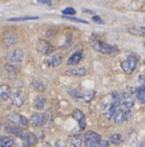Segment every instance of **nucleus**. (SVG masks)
Segmentation results:
<instances>
[{
    "mask_svg": "<svg viewBox=\"0 0 145 147\" xmlns=\"http://www.w3.org/2000/svg\"><path fill=\"white\" fill-rule=\"evenodd\" d=\"M92 47L95 51H99L104 54H117L119 51V47L117 46H111L102 40H93L92 42Z\"/></svg>",
    "mask_w": 145,
    "mask_h": 147,
    "instance_id": "f257e3e1",
    "label": "nucleus"
},
{
    "mask_svg": "<svg viewBox=\"0 0 145 147\" xmlns=\"http://www.w3.org/2000/svg\"><path fill=\"white\" fill-rule=\"evenodd\" d=\"M102 143V137L95 131H87L84 135V144L86 147H100Z\"/></svg>",
    "mask_w": 145,
    "mask_h": 147,
    "instance_id": "f03ea898",
    "label": "nucleus"
},
{
    "mask_svg": "<svg viewBox=\"0 0 145 147\" xmlns=\"http://www.w3.org/2000/svg\"><path fill=\"white\" fill-rule=\"evenodd\" d=\"M137 62H138V57L134 53H131L126 57V59L124 61L121 62V66L125 73L131 74L135 70V68H136Z\"/></svg>",
    "mask_w": 145,
    "mask_h": 147,
    "instance_id": "7ed1b4c3",
    "label": "nucleus"
},
{
    "mask_svg": "<svg viewBox=\"0 0 145 147\" xmlns=\"http://www.w3.org/2000/svg\"><path fill=\"white\" fill-rule=\"evenodd\" d=\"M139 86L135 89V96L141 104H145V75L138 76Z\"/></svg>",
    "mask_w": 145,
    "mask_h": 147,
    "instance_id": "20e7f679",
    "label": "nucleus"
},
{
    "mask_svg": "<svg viewBox=\"0 0 145 147\" xmlns=\"http://www.w3.org/2000/svg\"><path fill=\"white\" fill-rule=\"evenodd\" d=\"M36 47H37L38 53H42L45 55L49 56L54 51V47L49 42L44 40H38L37 42V45H36Z\"/></svg>",
    "mask_w": 145,
    "mask_h": 147,
    "instance_id": "39448f33",
    "label": "nucleus"
},
{
    "mask_svg": "<svg viewBox=\"0 0 145 147\" xmlns=\"http://www.w3.org/2000/svg\"><path fill=\"white\" fill-rule=\"evenodd\" d=\"M5 59L9 62H22L24 59V51L21 49H16L6 54Z\"/></svg>",
    "mask_w": 145,
    "mask_h": 147,
    "instance_id": "423d86ee",
    "label": "nucleus"
},
{
    "mask_svg": "<svg viewBox=\"0 0 145 147\" xmlns=\"http://www.w3.org/2000/svg\"><path fill=\"white\" fill-rule=\"evenodd\" d=\"M69 95L71 97H73L74 99L84 101L85 103H89V102L91 101L93 98H94L95 92H90V93H83V92H80V91H78V90H70V91H69Z\"/></svg>",
    "mask_w": 145,
    "mask_h": 147,
    "instance_id": "0eeeda50",
    "label": "nucleus"
},
{
    "mask_svg": "<svg viewBox=\"0 0 145 147\" xmlns=\"http://www.w3.org/2000/svg\"><path fill=\"white\" fill-rule=\"evenodd\" d=\"M2 42H3V45L6 47H14L18 42L17 35L10 31L5 32V33L3 34V36H2Z\"/></svg>",
    "mask_w": 145,
    "mask_h": 147,
    "instance_id": "6e6552de",
    "label": "nucleus"
},
{
    "mask_svg": "<svg viewBox=\"0 0 145 147\" xmlns=\"http://www.w3.org/2000/svg\"><path fill=\"white\" fill-rule=\"evenodd\" d=\"M7 119L9 121H11V123L25 126V127L29 126L28 119L23 116H21V115H19V114H9L7 116Z\"/></svg>",
    "mask_w": 145,
    "mask_h": 147,
    "instance_id": "1a4fd4ad",
    "label": "nucleus"
},
{
    "mask_svg": "<svg viewBox=\"0 0 145 147\" xmlns=\"http://www.w3.org/2000/svg\"><path fill=\"white\" fill-rule=\"evenodd\" d=\"M72 117H74V119L77 121L80 130H84L86 127V117H85L84 113L79 110V109H75V110L72 112Z\"/></svg>",
    "mask_w": 145,
    "mask_h": 147,
    "instance_id": "9d476101",
    "label": "nucleus"
},
{
    "mask_svg": "<svg viewBox=\"0 0 145 147\" xmlns=\"http://www.w3.org/2000/svg\"><path fill=\"white\" fill-rule=\"evenodd\" d=\"M19 69L12 64H6L3 68V74L7 79H13L18 75Z\"/></svg>",
    "mask_w": 145,
    "mask_h": 147,
    "instance_id": "9b49d317",
    "label": "nucleus"
},
{
    "mask_svg": "<svg viewBox=\"0 0 145 147\" xmlns=\"http://www.w3.org/2000/svg\"><path fill=\"white\" fill-rule=\"evenodd\" d=\"M25 99H26V95L22 91H16L14 94L12 95V104L16 107L20 108L23 106Z\"/></svg>",
    "mask_w": 145,
    "mask_h": 147,
    "instance_id": "f8f14e48",
    "label": "nucleus"
},
{
    "mask_svg": "<svg viewBox=\"0 0 145 147\" xmlns=\"http://www.w3.org/2000/svg\"><path fill=\"white\" fill-rule=\"evenodd\" d=\"M6 131L11 133V134H13V135H15V136L19 137V138H22V139H24L27 134V131H25L23 128L19 127V126H17V125L7 126V127H6Z\"/></svg>",
    "mask_w": 145,
    "mask_h": 147,
    "instance_id": "ddd939ff",
    "label": "nucleus"
},
{
    "mask_svg": "<svg viewBox=\"0 0 145 147\" xmlns=\"http://www.w3.org/2000/svg\"><path fill=\"white\" fill-rule=\"evenodd\" d=\"M121 105H124L127 109H130L134 105V97L129 93H121Z\"/></svg>",
    "mask_w": 145,
    "mask_h": 147,
    "instance_id": "4468645a",
    "label": "nucleus"
},
{
    "mask_svg": "<svg viewBox=\"0 0 145 147\" xmlns=\"http://www.w3.org/2000/svg\"><path fill=\"white\" fill-rule=\"evenodd\" d=\"M23 146L22 147H32L36 145V143L38 142V138L36 137V135L32 132H27L26 136L23 139Z\"/></svg>",
    "mask_w": 145,
    "mask_h": 147,
    "instance_id": "2eb2a0df",
    "label": "nucleus"
},
{
    "mask_svg": "<svg viewBox=\"0 0 145 147\" xmlns=\"http://www.w3.org/2000/svg\"><path fill=\"white\" fill-rule=\"evenodd\" d=\"M47 64L49 65V66L53 67H56L58 65L61 64L62 62V57L59 55V54H53V55H49V58L46 60Z\"/></svg>",
    "mask_w": 145,
    "mask_h": 147,
    "instance_id": "dca6fc26",
    "label": "nucleus"
},
{
    "mask_svg": "<svg viewBox=\"0 0 145 147\" xmlns=\"http://www.w3.org/2000/svg\"><path fill=\"white\" fill-rule=\"evenodd\" d=\"M83 58V53L82 51H76L72 53L70 57L67 59V64L68 65H76L82 60Z\"/></svg>",
    "mask_w": 145,
    "mask_h": 147,
    "instance_id": "f3484780",
    "label": "nucleus"
},
{
    "mask_svg": "<svg viewBox=\"0 0 145 147\" xmlns=\"http://www.w3.org/2000/svg\"><path fill=\"white\" fill-rule=\"evenodd\" d=\"M15 143L14 137L10 135L0 136V147H12Z\"/></svg>",
    "mask_w": 145,
    "mask_h": 147,
    "instance_id": "a211bd4d",
    "label": "nucleus"
},
{
    "mask_svg": "<svg viewBox=\"0 0 145 147\" xmlns=\"http://www.w3.org/2000/svg\"><path fill=\"white\" fill-rule=\"evenodd\" d=\"M11 96V90L10 87L8 85H3V84H0V98L2 100L6 101L10 98Z\"/></svg>",
    "mask_w": 145,
    "mask_h": 147,
    "instance_id": "6ab92c4d",
    "label": "nucleus"
},
{
    "mask_svg": "<svg viewBox=\"0 0 145 147\" xmlns=\"http://www.w3.org/2000/svg\"><path fill=\"white\" fill-rule=\"evenodd\" d=\"M31 121L35 126H40L44 124V115L40 113H35L31 117Z\"/></svg>",
    "mask_w": 145,
    "mask_h": 147,
    "instance_id": "aec40b11",
    "label": "nucleus"
},
{
    "mask_svg": "<svg viewBox=\"0 0 145 147\" xmlns=\"http://www.w3.org/2000/svg\"><path fill=\"white\" fill-rule=\"evenodd\" d=\"M124 114H125V111L123 110H121V109H119V110H117V112L115 113L114 115V121L115 123H122L124 121H125V117H124Z\"/></svg>",
    "mask_w": 145,
    "mask_h": 147,
    "instance_id": "412c9836",
    "label": "nucleus"
},
{
    "mask_svg": "<svg viewBox=\"0 0 145 147\" xmlns=\"http://www.w3.org/2000/svg\"><path fill=\"white\" fill-rule=\"evenodd\" d=\"M66 75H69V76H84L87 74V70L85 68H75V69H70V70H67L65 72Z\"/></svg>",
    "mask_w": 145,
    "mask_h": 147,
    "instance_id": "4be33fe9",
    "label": "nucleus"
},
{
    "mask_svg": "<svg viewBox=\"0 0 145 147\" xmlns=\"http://www.w3.org/2000/svg\"><path fill=\"white\" fill-rule=\"evenodd\" d=\"M46 104H47V99L45 98V97L38 96L37 98H36L34 105H35V108L38 109V110H42V109L45 108V106H46Z\"/></svg>",
    "mask_w": 145,
    "mask_h": 147,
    "instance_id": "5701e85b",
    "label": "nucleus"
},
{
    "mask_svg": "<svg viewBox=\"0 0 145 147\" xmlns=\"http://www.w3.org/2000/svg\"><path fill=\"white\" fill-rule=\"evenodd\" d=\"M117 107L115 105H114L113 103L110 104V106H109V108L107 109V111H106L105 113V117L107 119H111L113 117H114L115 113L117 112Z\"/></svg>",
    "mask_w": 145,
    "mask_h": 147,
    "instance_id": "b1692460",
    "label": "nucleus"
},
{
    "mask_svg": "<svg viewBox=\"0 0 145 147\" xmlns=\"http://www.w3.org/2000/svg\"><path fill=\"white\" fill-rule=\"evenodd\" d=\"M70 143L74 147L82 146V136H81V134H75L70 137Z\"/></svg>",
    "mask_w": 145,
    "mask_h": 147,
    "instance_id": "393cba45",
    "label": "nucleus"
},
{
    "mask_svg": "<svg viewBox=\"0 0 145 147\" xmlns=\"http://www.w3.org/2000/svg\"><path fill=\"white\" fill-rule=\"evenodd\" d=\"M38 17L36 16H25V17H16V18H10L8 21L10 22H21V21H30V20H38Z\"/></svg>",
    "mask_w": 145,
    "mask_h": 147,
    "instance_id": "a878e982",
    "label": "nucleus"
},
{
    "mask_svg": "<svg viewBox=\"0 0 145 147\" xmlns=\"http://www.w3.org/2000/svg\"><path fill=\"white\" fill-rule=\"evenodd\" d=\"M110 141L112 142L113 144H115V145H119L121 144L122 141H123V137L121 136V134L119 133H115L112 136L110 137Z\"/></svg>",
    "mask_w": 145,
    "mask_h": 147,
    "instance_id": "bb28decb",
    "label": "nucleus"
},
{
    "mask_svg": "<svg viewBox=\"0 0 145 147\" xmlns=\"http://www.w3.org/2000/svg\"><path fill=\"white\" fill-rule=\"evenodd\" d=\"M33 87H34V89L38 92L45 91V85H44V83L40 82V81H35V82L33 83Z\"/></svg>",
    "mask_w": 145,
    "mask_h": 147,
    "instance_id": "cd10ccee",
    "label": "nucleus"
},
{
    "mask_svg": "<svg viewBox=\"0 0 145 147\" xmlns=\"http://www.w3.org/2000/svg\"><path fill=\"white\" fill-rule=\"evenodd\" d=\"M63 19L69 20V21H73V22H78V23H83V24H89V22L87 20L84 19H80V18H75V17H69V16H62Z\"/></svg>",
    "mask_w": 145,
    "mask_h": 147,
    "instance_id": "c85d7f7f",
    "label": "nucleus"
},
{
    "mask_svg": "<svg viewBox=\"0 0 145 147\" xmlns=\"http://www.w3.org/2000/svg\"><path fill=\"white\" fill-rule=\"evenodd\" d=\"M51 111H47L46 115L44 116V124L47 127H49V124H51Z\"/></svg>",
    "mask_w": 145,
    "mask_h": 147,
    "instance_id": "c756f323",
    "label": "nucleus"
},
{
    "mask_svg": "<svg viewBox=\"0 0 145 147\" xmlns=\"http://www.w3.org/2000/svg\"><path fill=\"white\" fill-rule=\"evenodd\" d=\"M62 14H63V16L68 15L69 17H71V16L76 14V10L73 7H67V8H65L62 10Z\"/></svg>",
    "mask_w": 145,
    "mask_h": 147,
    "instance_id": "7c9ffc66",
    "label": "nucleus"
},
{
    "mask_svg": "<svg viewBox=\"0 0 145 147\" xmlns=\"http://www.w3.org/2000/svg\"><path fill=\"white\" fill-rule=\"evenodd\" d=\"M92 20L95 22V23H97V24H102V25L104 24V21H103V20H102V18L100 17V16H97V15L93 16Z\"/></svg>",
    "mask_w": 145,
    "mask_h": 147,
    "instance_id": "2f4dec72",
    "label": "nucleus"
},
{
    "mask_svg": "<svg viewBox=\"0 0 145 147\" xmlns=\"http://www.w3.org/2000/svg\"><path fill=\"white\" fill-rule=\"evenodd\" d=\"M38 3L44 4V5H47V6L51 5V1H44V0H40V1H38Z\"/></svg>",
    "mask_w": 145,
    "mask_h": 147,
    "instance_id": "473e14b6",
    "label": "nucleus"
},
{
    "mask_svg": "<svg viewBox=\"0 0 145 147\" xmlns=\"http://www.w3.org/2000/svg\"><path fill=\"white\" fill-rule=\"evenodd\" d=\"M65 146V142H62V141H58L56 143V147H64Z\"/></svg>",
    "mask_w": 145,
    "mask_h": 147,
    "instance_id": "72a5a7b5",
    "label": "nucleus"
},
{
    "mask_svg": "<svg viewBox=\"0 0 145 147\" xmlns=\"http://www.w3.org/2000/svg\"><path fill=\"white\" fill-rule=\"evenodd\" d=\"M139 147H145V141L141 142V144H140V146H139Z\"/></svg>",
    "mask_w": 145,
    "mask_h": 147,
    "instance_id": "f704fd0d",
    "label": "nucleus"
},
{
    "mask_svg": "<svg viewBox=\"0 0 145 147\" xmlns=\"http://www.w3.org/2000/svg\"><path fill=\"white\" fill-rule=\"evenodd\" d=\"M144 63H145V60H144Z\"/></svg>",
    "mask_w": 145,
    "mask_h": 147,
    "instance_id": "c9c22d12",
    "label": "nucleus"
},
{
    "mask_svg": "<svg viewBox=\"0 0 145 147\" xmlns=\"http://www.w3.org/2000/svg\"><path fill=\"white\" fill-rule=\"evenodd\" d=\"M0 104H1V102H0Z\"/></svg>",
    "mask_w": 145,
    "mask_h": 147,
    "instance_id": "e433bc0d",
    "label": "nucleus"
}]
</instances>
